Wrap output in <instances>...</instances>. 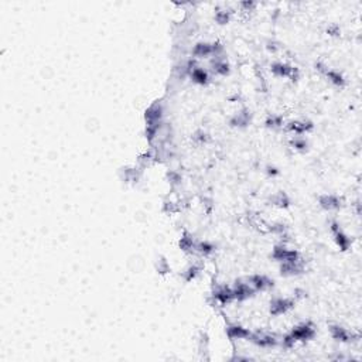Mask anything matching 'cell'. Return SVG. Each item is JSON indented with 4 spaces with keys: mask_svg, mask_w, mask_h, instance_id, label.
<instances>
[{
    "mask_svg": "<svg viewBox=\"0 0 362 362\" xmlns=\"http://www.w3.org/2000/svg\"><path fill=\"white\" fill-rule=\"evenodd\" d=\"M289 334L293 337V340L296 343H306V341H311L314 340L317 335L316 325L313 324L311 321H304V323H300L296 327H293L290 330Z\"/></svg>",
    "mask_w": 362,
    "mask_h": 362,
    "instance_id": "cell-1",
    "label": "cell"
},
{
    "mask_svg": "<svg viewBox=\"0 0 362 362\" xmlns=\"http://www.w3.org/2000/svg\"><path fill=\"white\" fill-rule=\"evenodd\" d=\"M296 307V298L294 297H273L270 300L269 313L270 316L279 317L289 313Z\"/></svg>",
    "mask_w": 362,
    "mask_h": 362,
    "instance_id": "cell-2",
    "label": "cell"
},
{
    "mask_svg": "<svg viewBox=\"0 0 362 362\" xmlns=\"http://www.w3.org/2000/svg\"><path fill=\"white\" fill-rule=\"evenodd\" d=\"M270 72L278 78H290L293 82H296L300 76L298 68L288 63H279V61L270 65Z\"/></svg>",
    "mask_w": 362,
    "mask_h": 362,
    "instance_id": "cell-3",
    "label": "cell"
},
{
    "mask_svg": "<svg viewBox=\"0 0 362 362\" xmlns=\"http://www.w3.org/2000/svg\"><path fill=\"white\" fill-rule=\"evenodd\" d=\"M330 330V334L334 338L335 341H340L344 344L350 343H357L361 340V334L360 333H350L347 328H344L343 325L338 324H331L328 327Z\"/></svg>",
    "mask_w": 362,
    "mask_h": 362,
    "instance_id": "cell-4",
    "label": "cell"
},
{
    "mask_svg": "<svg viewBox=\"0 0 362 362\" xmlns=\"http://www.w3.org/2000/svg\"><path fill=\"white\" fill-rule=\"evenodd\" d=\"M270 258L279 262V263H282V262H294V260L300 259L301 256L296 249H289L285 243H279L273 248Z\"/></svg>",
    "mask_w": 362,
    "mask_h": 362,
    "instance_id": "cell-5",
    "label": "cell"
},
{
    "mask_svg": "<svg viewBox=\"0 0 362 362\" xmlns=\"http://www.w3.org/2000/svg\"><path fill=\"white\" fill-rule=\"evenodd\" d=\"M213 296L214 301L219 306H226V304H231L232 301H235L233 297L232 286H226V285H215L213 288Z\"/></svg>",
    "mask_w": 362,
    "mask_h": 362,
    "instance_id": "cell-6",
    "label": "cell"
},
{
    "mask_svg": "<svg viewBox=\"0 0 362 362\" xmlns=\"http://www.w3.org/2000/svg\"><path fill=\"white\" fill-rule=\"evenodd\" d=\"M252 344H255L259 348H275L279 345V338L276 334H270V333H265V331H255L251 333L249 340Z\"/></svg>",
    "mask_w": 362,
    "mask_h": 362,
    "instance_id": "cell-7",
    "label": "cell"
},
{
    "mask_svg": "<svg viewBox=\"0 0 362 362\" xmlns=\"http://www.w3.org/2000/svg\"><path fill=\"white\" fill-rule=\"evenodd\" d=\"M232 291L235 301H245V300L252 298L256 294V290L252 288L246 280H241V279L235 280L232 286Z\"/></svg>",
    "mask_w": 362,
    "mask_h": 362,
    "instance_id": "cell-8",
    "label": "cell"
},
{
    "mask_svg": "<svg viewBox=\"0 0 362 362\" xmlns=\"http://www.w3.org/2000/svg\"><path fill=\"white\" fill-rule=\"evenodd\" d=\"M330 229H331V232L334 235V241L335 243H337V246L340 248V251L341 252L348 251V249L351 248V245H353V241L350 239V236H348L347 233L344 232L341 225L337 222L335 219H333V221L330 222Z\"/></svg>",
    "mask_w": 362,
    "mask_h": 362,
    "instance_id": "cell-9",
    "label": "cell"
},
{
    "mask_svg": "<svg viewBox=\"0 0 362 362\" xmlns=\"http://www.w3.org/2000/svg\"><path fill=\"white\" fill-rule=\"evenodd\" d=\"M280 275L285 276V278H291V276H300L306 272V265H304V260L300 259L294 260V262H282L280 266Z\"/></svg>",
    "mask_w": 362,
    "mask_h": 362,
    "instance_id": "cell-10",
    "label": "cell"
},
{
    "mask_svg": "<svg viewBox=\"0 0 362 362\" xmlns=\"http://www.w3.org/2000/svg\"><path fill=\"white\" fill-rule=\"evenodd\" d=\"M246 282L251 285L252 288L256 290V293H259V291H266V290H270V289L275 288V280L270 279L269 276H266V275H260V273L248 276V278H246Z\"/></svg>",
    "mask_w": 362,
    "mask_h": 362,
    "instance_id": "cell-11",
    "label": "cell"
},
{
    "mask_svg": "<svg viewBox=\"0 0 362 362\" xmlns=\"http://www.w3.org/2000/svg\"><path fill=\"white\" fill-rule=\"evenodd\" d=\"M225 333H226V337H228L231 341H236V340H249L252 331L249 328H245V327L241 324L226 323Z\"/></svg>",
    "mask_w": 362,
    "mask_h": 362,
    "instance_id": "cell-12",
    "label": "cell"
},
{
    "mask_svg": "<svg viewBox=\"0 0 362 362\" xmlns=\"http://www.w3.org/2000/svg\"><path fill=\"white\" fill-rule=\"evenodd\" d=\"M318 204L325 211H337L344 204V198L335 194H323L318 197Z\"/></svg>",
    "mask_w": 362,
    "mask_h": 362,
    "instance_id": "cell-13",
    "label": "cell"
},
{
    "mask_svg": "<svg viewBox=\"0 0 362 362\" xmlns=\"http://www.w3.org/2000/svg\"><path fill=\"white\" fill-rule=\"evenodd\" d=\"M314 129V123L308 119H304V121H291L289 122L286 125V130L296 135V136H303V135H307L310 132H313Z\"/></svg>",
    "mask_w": 362,
    "mask_h": 362,
    "instance_id": "cell-14",
    "label": "cell"
},
{
    "mask_svg": "<svg viewBox=\"0 0 362 362\" xmlns=\"http://www.w3.org/2000/svg\"><path fill=\"white\" fill-rule=\"evenodd\" d=\"M164 116V106L160 101L151 103L149 108L145 111V121L146 123H153V122H161Z\"/></svg>",
    "mask_w": 362,
    "mask_h": 362,
    "instance_id": "cell-15",
    "label": "cell"
},
{
    "mask_svg": "<svg viewBox=\"0 0 362 362\" xmlns=\"http://www.w3.org/2000/svg\"><path fill=\"white\" fill-rule=\"evenodd\" d=\"M252 122V113L249 109L243 108L242 111L236 112L232 118L229 119V125L232 128H238V129H245L251 125Z\"/></svg>",
    "mask_w": 362,
    "mask_h": 362,
    "instance_id": "cell-16",
    "label": "cell"
},
{
    "mask_svg": "<svg viewBox=\"0 0 362 362\" xmlns=\"http://www.w3.org/2000/svg\"><path fill=\"white\" fill-rule=\"evenodd\" d=\"M210 65H211V71L215 75L226 76V75H229V72H231V65H229V63L226 61V58L223 56L213 57Z\"/></svg>",
    "mask_w": 362,
    "mask_h": 362,
    "instance_id": "cell-17",
    "label": "cell"
},
{
    "mask_svg": "<svg viewBox=\"0 0 362 362\" xmlns=\"http://www.w3.org/2000/svg\"><path fill=\"white\" fill-rule=\"evenodd\" d=\"M190 78H191V81L197 85H201V86H207V85L211 82V76H210V72L204 70V68H201L200 65L193 70L190 75H188Z\"/></svg>",
    "mask_w": 362,
    "mask_h": 362,
    "instance_id": "cell-18",
    "label": "cell"
},
{
    "mask_svg": "<svg viewBox=\"0 0 362 362\" xmlns=\"http://www.w3.org/2000/svg\"><path fill=\"white\" fill-rule=\"evenodd\" d=\"M191 56H193V58H195V60L213 57V43H207V41L197 43V44L193 47V50H191Z\"/></svg>",
    "mask_w": 362,
    "mask_h": 362,
    "instance_id": "cell-19",
    "label": "cell"
},
{
    "mask_svg": "<svg viewBox=\"0 0 362 362\" xmlns=\"http://www.w3.org/2000/svg\"><path fill=\"white\" fill-rule=\"evenodd\" d=\"M323 75L327 78V81H328L330 84H333L334 86H337V88H340V89L345 88V85H347V79H345V76H344L340 71H335V70H331V68H327L324 72H323Z\"/></svg>",
    "mask_w": 362,
    "mask_h": 362,
    "instance_id": "cell-20",
    "label": "cell"
},
{
    "mask_svg": "<svg viewBox=\"0 0 362 362\" xmlns=\"http://www.w3.org/2000/svg\"><path fill=\"white\" fill-rule=\"evenodd\" d=\"M270 203L272 205L278 207V208H282V210H286L291 205V200L285 191H278L275 195L270 197Z\"/></svg>",
    "mask_w": 362,
    "mask_h": 362,
    "instance_id": "cell-21",
    "label": "cell"
},
{
    "mask_svg": "<svg viewBox=\"0 0 362 362\" xmlns=\"http://www.w3.org/2000/svg\"><path fill=\"white\" fill-rule=\"evenodd\" d=\"M203 272V266L200 263H193L187 268L183 273H181V278L186 283H190V282H194L195 279L198 278Z\"/></svg>",
    "mask_w": 362,
    "mask_h": 362,
    "instance_id": "cell-22",
    "label": "cell"
},
{
    "mask_svg": "<svg viewBox=\"0 0 362 362\" xmlns=\"http://www.w3.org/2000/svg\"><path fill=\"white\" fill-rule=\"evenodd\" d=\"M178 245H180V249L181 251H184L186 253H193V252H195L197 241H195L193 235H190L188 232H184V235L181 236V239L178 242Z\"/></svg>",
    "mask_w": 362,
    "mask_h": 362,
    "instance_id": "cell-23",
    "label": "cell"
},
{
    "mask_svg": "<svg viewBox=\"0 0 362 362\" xmlns=\"http://www.w3.org/2000/svg\"><path fill=\"white\" fill-rule=\"evenodd\" d=\"M215 249H217V246L210 241H197V245H195V252H198L203 256L213 255Z\"/></svg>",
    "mask_w": 362,
    "mask_h": 362,
    "instance_id": "cell-24",
    "label": "cell"
},
{
    "mask_svg": "<svg viewBox=\"0 0 362 362\" xmlns=\"http://www.w3.org/2000/svg\"><path fill=\"white\" fill-rule=\"evenodd\" d=\"M283 125H285V119L280 115H269L265 121V126L268 129H280V128H283Z\"/></svg>",
    "mask_w": 362,
    "mask_h": 362,
    "instance_id": "cell-25",
    "label": "cell"
},
{
    "mask_svg": "<svg viewBox=\"0 0 362 362\" xmlns=\"http://www.w3.org/2000/svg\"><path fill=\"white\" fill-rule=\"evenodd\" d=\"M290 146L296 150V151L304 153L308 149V142L303 136H294L293 139L290 140Z\"/></svg>",
    "mask_w": 362,
    "mask_h": 362,
    "instance_id": "cell-26",
    "label": "cell"
},
{
    "mask_svg": "<svg viewBox=\"0 0 362 362\" xmlns=\"http://www.w3.org/2000/svg\"><path fill=\"white\" fill-rule=\"evenodd\" d=\"M156 270H157L158 275H168L170 272H171V266H170V263H168V260L166 256H158L157 260H156Z\"/></svg>",
    "mask_w": 362,
    "mask_h": 362,
    "instance_id": "cell-27",
    "label": "cell"
},
{
    "mask_svg": "<svg viewBox=\"0 0 362 362\" xmlns=\"http://www.w3.org/2000/svg\"><path fill=\"white\" fill-rule=\"evenodd\" d=\"M214 20L219 24V26H225L229 23L231 20V11L229 10H218L214 16Z\"/></svg>",
    "mask_w": 362,
    "mask_h": 362,
    "instance_id": "cell-28",
    "label": "cell"
},
{
    "mask_svg": "<svg viewBox=\"0 0 362 362\" xmlns=\"http://www.w3.org/2000/svg\"><path fill=\"white\" fill-rule=\"evenodd\" d=\"M193 140H194L195 143H198V145H204V143H207L210 140V136H208V133L204 132V130H197L194 135H193Z\"/></svg>",
    "mask_w": 362,
    "mask_h": 362,
    "instance_id": "cell-29",
    "label": "cell"
},
{
    "mask_svg": "<svg viewBox=\"0 0 362 362\" xmlns=\"http://www.w3.org/2000/svg\"><path fill=\"white\" fill-rule=\"evenodd\" d=\"M167 180L171 186H178V184H181L183 177H181L180 173H177V171H174V170H171V171H168L167 173Z\"/></svg>",
    "mask_w": 362,
    "mask_h": 362,
    "instance_id": "cell-30",
    "label": "cell"
},
{
    "mask_svg": "<svg viewBox=\"0 0 362 362\" xmlns=\"http://www.w3.org/2000/svg\"><path fill=\"white\" fill-rule=\"evenodd\" d=\"M327 33L330 36H333V37H338V36H341V28H340L338 24H331L327 28Z\"/></svg>",
    "mask_w": 362,
    "mask_h": 362,
    "instance_id": "cell-31",
    "label": "cell"
},
{
    "mask_svg": "<svg viewBox=\"0 0 362 362\" xmlns=\"http://www.w3.org/2000/svg\"><path fill=\"white\" fill-rule=\"evenodd\" d=\"M266 48H268V51H270V53H278L279 51V43H276V41H273V40H269L268 43H266Z\"/></svg>",
    "mask_w": 362,
    "mask_h": 362,
    "instance_id": "cell-32",
    "label": "cell"
},
{
    "mask_svg": "<svg viewBox=\"0 0 362 362\" xmlns=\"http://www.w3.org/2000/svg\"><path fill=\"white\" fill-rule=\"evenodd\" d=\"M239 6H241L245 11H251V10H253L256 7V3H255V1H241Z\"/></svg>",
    "mask_w": 362,
    "mask_h": 362,
    "instance_id": "cell-33",
    "label": "cell"
},
{
    "mask_svg": "<svg viewBox=\"0 0 362 362\" xmlns=\"http://www.w3.org/2000/svg\"><path fill=\"white\" fill-rule=\"evenodd\" d=\"M266 174L269 177H278L280 174V170L278 167H275V166H266Z\"/></svg>",
    "mask_w": 362,
    "mask_h": 362,
    "instance_id": "cell-34",
    "label": "cell"
},
{
    "mask_svg": "<svg viewBox=\"0 0 362 362\" xmlns=\"http://www.w3.org/2000/svg\"><path fill=\"white\" fill-rule=\"evenodd\" d=\"M293 294H294V298H296V301H297L298 298L307 297V291H306V290H303V289H296Z\"/></svg>",
    "mask_w": 362,
    "mask_h": 362,
    "instance_id": "cell-35",
    "label": "cell"
}]
</instances>
